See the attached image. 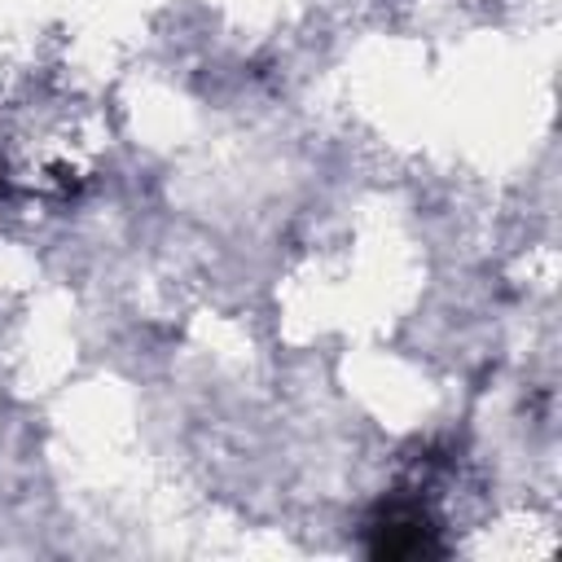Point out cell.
<instances>
[{"mask_svg":"<svg viewBox=\"0 0 562 562\" xmlns=\"http://www.w3.org/2000/svg\"><path fill=\"white\" fill-rule=\"evenodd\" d=\"M373 531H378V540H373L378 558H408V553L435 549V527L417 501H391Z\"/></svg>","mask_w":562,"mask_h":562,"instance_id":"6da1fadb","label":"cell"}]
</instances>
